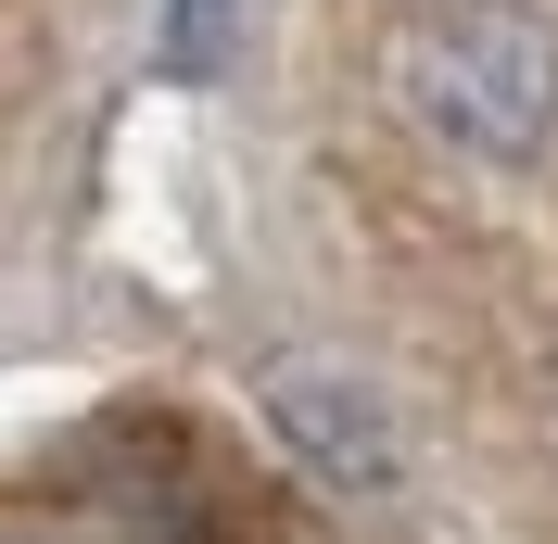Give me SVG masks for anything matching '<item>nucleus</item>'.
Wrapping results in <instances>:
<instances>
[{
  "mask_svg": "<svg viewBox=\"0 0 558 544\" xmlns=\"http://www.w3.org/2000/svg\"><path fill=\"white\" fill-rule=\"evenodd\" d=\"M393 89L445 152L470 165H533L558 139V26L533 0H445L432 26H407Z\"/></svg>",
  "mask_w": 558,
  "mask_h": 544,
  "instance_id": "obj_1",
  "label": "nucleus"
},
{
  "mask_svg": "<svg viewBox=\"0 0 558 544\" xmlns=\"http://www.w3.org/2000/svg\"><path fill=\"white\" fill-rule=\"evenodd\" d=\"M267 418H279V443H292L330 494H381L393 481V418H381L368 380H343V368H267Z\"/></svg>",
  "mask_w": 558,
  "mask_h": 544,
  "instance_id": "obj_2",
  "label": "nucleus"
},
{
  "mask_svg": "<svg viewBox=\"0 0 558 544\" xmlns=\"http://www.w3.org/2000/svg\"><path fill=\"white\" fill-rule=\"evenodd\" d=\"M229 64V0H166V76H216Z\"/></svg>",
  "mask_w": 558,
  "mask_h": 544,
  "instance_id": "obj_3",
  "label": "nucleus"
},
{
  "mask_svg": "<svg viewBox=\"0 0 558 544\" xmlns=\"http://www.w3.org/2000/svg\"><path fill=\"white\" fill-rule=\"evenodd\" d=\"M0 544H64V532H0Z\"/></svg>",
  "mask_w": 558,
  "mask_h": 544,
  "instance_id": "obj_4",
  "label": "nucleus"
}]
</instances>
